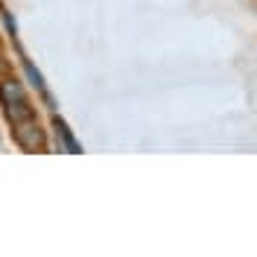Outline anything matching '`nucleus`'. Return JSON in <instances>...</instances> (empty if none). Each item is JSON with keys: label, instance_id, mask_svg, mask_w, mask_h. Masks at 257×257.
Listing matches in <instances>:
<instances>
[{"label": "nucleus", "instance_id": "obj_1", "mask_svg": "<svg viewBox=\"0 0 257 257\" xmlns=\"http://www.w3.org/2000/svg\"><path fill=\"white\" fill-rule=\"evenodd\" d=\"M15 141L27 152H44V146H47V141H44V132H41V126L35 123V117L32 120H24V123H15Z\"/></svg>", "mask_w": 257, "mask_h": 257}, {"label": "nucleus", "instance_id": "obj_2", "mask_svg": "<svg viewBox=\"0 0 257 257\" xmlns=\"http://www.w3.org/2000/svg\"><path fill=\"white\" fill-rule=\"evenodd\" d=\"M0 99H3V105H9V102H18V99H27V91L15 76H3L0 79Z\"/></svg>", "mask_w": 257, "mask_h": 257}, {"label": "nucleus", "instance_id": "obj_3", "mask_svg": "<svg viewBox=\"0 0 257 257\" xmlns=\"http://www.w3.org/2000/svg\"><path fill=\"white\" fill-rule=\"evenodd\" d=\"M35 117V108L30 105V99H18V102H9L6 105V120L15 126V123H24V120H32Z\"/></svg>", "mask_w": 257, "mask_h": 257}, {"label": "nucleus", "instance_id": "obj_4", "mask_svg": "<svg viewBox=\"0 0 257 257\" xmlns=\"http://www.w3.org/2000/svg\"><path fill=\"white\" fill-rule=\"evenodd\" d=\"M53 128H56V135L62 138V144H64V149H67V152H82V149H79V144H76V138L70 135V128L64 126V120H59V117H53Z\"/></svg>", "mask_w": 257, "mask_h": 257}, {"label": "nucleus", "instance_id": "obj_5", "mask_svg": "<svg viewBox=\"0 0 257 257\" xmlns=\"http://www.w3.org/2000/svg\"><path fill=\"white\" fill-rule=\"evenodd\" d=\"M24 70H27V76L32 79V85H35V88H38V91L44 94V79H41V73H38V70H35V67H32V64L27 62V59H24Z\"/></svg>", "mask_w": 257, "mask_h": 257}]
</instances>
